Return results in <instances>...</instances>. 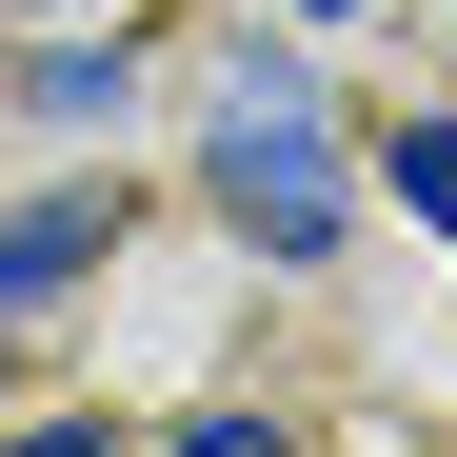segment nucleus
Masks as SVG:
<instances>
[{"mask_svg": "<svg viewBox=\"0 0 457 457\" xmlns=\"http://www.w3.org/2000/svg\"><path fill=\"white\" fill-rule=\"evenodd\" d=\"M319 21H358V0H319Z\"/></svg>", "mask_w": 457, "mask_h": 457, "instance_id": "423d86ee", "label": "nucleus"}, {"mask_svg": "<svg viewBox=\"0 0 457 457\" xmlns=\"http://www.w3.org/2000/svg\"><path fill=\"white\" fill-rule=\"evenodd\" d=\"M60 21H100V0H60Z\"/></svg>", "mask_w": 457, "mask_h": 457, "instance_id": "39448f33", "label": "nucleus"}, {"mask_svg": "<svg viewBox=\"0 0 457 457\" xmlns=\"http://www.w3.org/2000/svg\"><path fill=\"white\" fill-rule=\"evenodd\" d=\"M378 179H398V219H437V259H457V120H378Z\"/></svg>", "mask_w": 457, "mask_h": 457, "instance_id": "7ed1b4c3", "label": "nucleus"}, {"mask_svg": "<svg viewBox=\"0 0 457 457\" xmlns=\"http://www.w3.org/2000/svg\"><path fill=\"white\" fill-rule=\"evenodd\" d=\"M21 100H40V120H120V40H60Z\"/></svg>", "mask_w": 457, "mask_h": 457, "instance_id": "20e7f679", "label": "nucleus"}, {"mask_svg": "<svg viewBox=\"0 0 457 457\" xmlns=\"http://www.w3.org/2000/svg\"><path fill=\"white\" fill-rule=\"evenodd\" d=\"M120 259V179H60V199H21L0 219V319H40L60 278H100Z\"/></svg>", "mask_w": 457, "mask_h": 457, "instance_id": "f03ea898", "label": "nucleus"}, {"mask_svg": "<svg viewBox=\"0 0 457 457\" xmlns=\"http://www.w3.org/2000/svg\"><path fill=\"white\" fill-rule=\"evenodd\" d=\"M199 199L239 219V239H259L278 278H319V259H338V219H358V160H338L319 80L239 60V80H219V120H199Z\"/></svg>", "mask_w": 457, "mask_h": 457, "instance_id": "f257e3e1", "label": "nucleus"}]
</instances>
